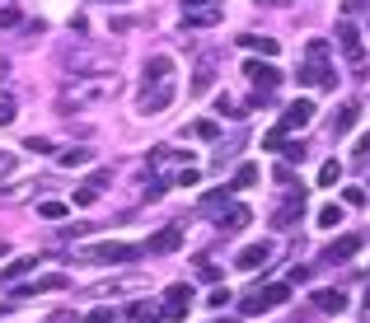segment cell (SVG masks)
Returning <instances> with one entry per match:
<instances>
[{
    "mask_svg": "<svg viewBox=\"0 0 370 323\" xmlns=\"http://www.w3.org/2000/svg\"><path fill=\"white\" fill-rule=\"evenodd\" d=\"M169 104H174V56H150V66H146L141 112H146V117H159Z\"/></svg>",
    "mask_w": 370,
    "mask_h": 323,
    "instance_id": "obj_1",
    "label": "cell"
},
{
    "mask_svg": "<svg viewBox=\"0 0 370 323\" xmlns=\"http://www.w3.org/2000/svg\"><path fill=\"white\" fill-rule=\"evenodd\" d=\"M300 84H310V89H328V84H333V66H328V38H314V43L305 47Z\"/></svg>",
    "mask_w": 370,
    "mask_h": 323,
    "instance_id": "obj_2",
    "label": "cell"
},
{
    "mask_svg": "<svg viewBox=\"0 0 370 323\" xmlns=\"http://www.w3.org/2000/svg\"><path fill=\"white\" fill-rule=\"evenodd\" d=\"M244 75L253 80V104H267L277 94V84H281V71L272 61H244Z\"/></svg>",
    "mask_w": 370,
    "mask_h": 323,
    "instance_id": "obj_3",
    "label": "cell"
},
{
    "mask_svg": "<svg viewBox=\"0 0 370 323\" xmlns=\"http://www.w3.org/2000/svg\"><path fill=\"white\" fill-rule=\"evenodd\" d=\"M220 19H225V0H183L187 28H216Z\"/></svg>",
    "mask_w": 370,
    "mask_h": 323,
    "instance_id": "obj_4",
    "label": "cell"
},
{
    "mask_svg": "<svg viewBox=\"0 0 370 323\" xmlns=\"http://www.w3.org/2000/svg\"><path fill=\"white\" fill-rule=\"evenodd\" d=\"M286 300H291V286H286V281H272V286H258L239 309H244V314H267V309H277V304H286Z\"/></svg>",
    "mask_w": 370,
    "mask_h": 323,
    "instance_id": "obj_5",
    "label": "cell"
},
{
    "mask_svg": "<svg viewBox=\"0 0 370 323\" xmlns=\"http://www.w3.org/2000/svg\"><path fill=\"white\" fill-rule=\"evenodd\" d=\"M141 253H146V243H117V239L89 243V248H84L89 263H132V258H141Z\"/></svg>",
    "mask_w": 370,
    "mask_h": 323,
    "instance_id": "obj_6",
    "label": "cell"
},
{
    "mask_svg": "<svg viewBox=\"0 0 370 323\" xmlns=\"http://www.w3.org/2000/svg\"><path fill=\"white\" fill-rule=\"evenodd\" d=\"M159 309H164V323H183L187 309H192V286H183V281H178V286H169Z\"/></svg>",
    "mask_w": 370,
    "mask_h": 323,
    "instance_id": "obj_7",
    "label": "cell"
},
{
    "mask_svg": "<svg viewBox=\"0 0 370 323\" xmlns=\"http://www.w3.org/2000/svg\"><path fill=\"white\" fill-rule=\"evenodd\" d=\"M338 47H343V56L351 61V66H361V61H366V43H361V28L351 24V19H343V24H338Z\"/></svg>",
    "mask_w": 370,
    "mask_h": 323,
    "instance_id": "obj_8",
    "label": "cell"
},
{
    "mask_svg": "<svg viewBox=\"0 0 370 323\" xmlns=\"http://www.w3.org/2000/svg\"><path fill=\"white\" fill-rule=\"evenodd\" d=\"M310 122H314V104H310V99H295V104L281 112V132H305Z\"/></svg>",
    "mask_w": 370,
    "mask_h": 323,
    "instance_id": "obj_9",
    "label": "cell"
},
{
    "mask_svg": "<svg viewBox=\"0 0 370 323\" xmlns=\"http://www.w3.org/2000/svg\"><path fill=\"white\" fill-rule=\"evenodd\" d=\"M267 263H272V243H248V248H239V258H235L239 272H258Z\"/></svg>",
    "mask_w": 370,
    "mask_h": 323,
    "instance_id": "obj_10",
    "label": "cell"
},
{
    "mask_svg": "<svg viewBox=\"0 0 370 323\" xmlns=\"http://www.w3.org/2000/svg\"><path fill=\"white\" fill-rule=\"evenodd\" d=\"M187 155L183 150H169V145H159V150H150V155H146V169H187Z\"/></svg>",
    "mask_w": 370,
    "mask_h": 323,
    "instance_id": "obj_11",
    "label": "cell"
},
{
    "mask_svg": "<svg viewBox=\"0 0 370 323\" xmlns=\"http://www.w3.org/2000/svg\"><path fill=\"white\" fill-rule=\"evenodd\" d=\"M244 225H248V206H230V202H225L220 215H216V230H220V235H235Z\"/></svg>",
    "mask_w": 370,
    "mask_h": 323,
    "instance_id": "obj_12",
    "label": "cell"
},
{
    "mask_svg": "<svg viewBox=\"0 0 370 323\" xmlns=\"http://www.w3.org/2000/svg\"><path fill=\"white\" fill-rule=\"evenodd\" d=\"M356 253H361V235H343L338 243L323 248V263H347V258H356Z\"/></svg>",
    "mask_w": 370,
    "mask_h": 323,
    "instance_id": "obj_13",
    "label": "cell"
},
{
    "mask_svg": "<svg viewBox=\"0 0 370 323\" xmlns=\"http://www.w3.org/2000/svg\"><path fill=\"white\" fill-rule=\"evenodd\" d=\"M43 291H66V276L52 272V276H38L33 286H14V300H33V296H43Z\"/></svg>",
    "mask_w": 370,
    "mask_h": 323,
    "instance_id": "obj_14",
    "label": "cell"
},
{
    "mask_svg": "<svg viewBox=\"0 0 370 323\" xmlns=\"http://www.w3.org/2000/svg\"><path fill=\"white\" fill-rule=\"evenodd\" d=\"M178 243H183V230H178V225H164V230H159L155 239L146 243V253H174Z\"/></svg>",
    "mask_w": 370,
    "mask_h": 323,
    "instance_id": "obj_15",
    "label": "cell"
},
{
    "mask_svg": "<svg viewBox=\"0 0 370 323\" xmlns=\"http://www.w3.org/2000/svg\"><path fill=\"white\" fill-rule=\"evenodd\" d=\"M314 304H319V314H343L347 296L343 291H333V286H323V291H314Z\"/></svg>",
    "mask_w": 370,
    "mask_h": 323,
    "instance_id": "obj_16",
    "label": "cell"
},
{
    "mask_svg": "<svg viewBox=\"0 0 370 323\" xmlns=\"http://www.w3.org/2000/svg\"><path fill=\"white\" fill-rule=\"evenodd\" d=\"M351 127H356V104H343L333 117H328V132H333V136H347Z\"/></svg>",
    "mask_w": 370,
    "mask_h": 323,
    "instance_id": "obj_17",
    "label": "cell"
},
{
    "mask_svg": "<svg viewBox=\"0 0 370 323\" xmlns=\"http://www.w3.org/2000/svg\"><path fill=\"white\" fill-rule=\"evenodd\" d=\"M300 215H305V188H300V192H291V202H286L281 211L272 215V220H277V225L286 230V225H291V220H300Z\"/></svg>",
    "mask_w": 370,
    "mask_h": 323,
    "instance_id": "obj_18",
    "label": "cell"
},
{
    "mask_svg": "<svg viewBox=\"0 0 370 323\" xmlns=\"http://www.w3.org/2000/svg\"><path fill=\"white\" fill-rule=\"evenodd\" d=\"M239 47H248V52H263L267 61L281 52V43H277V38H258V33H244V38H239Z\"/></svg>",
    "mask_w": 370,
    "mask_h": 323,
    "instance_id": "obj_19",
    "label": "cell"
},
{
    "mask_svg": "<svg viewBox=\"0 0 370 323\" xmlns=\"http://www.w3.org/2000/svg\"><path fill=\"white\" fill-rule=\"evenodd\" d=\"M33 267H38V258H14L10 267H0V281H5V286H14V281H19V276H28Z\"/></svg>",
    "mask_w": 370,
    "mask_h": 323,
    "instance_id": "obj_20",
    "label": "cell"
},
{
    "mask_svg": "<svg viewBox=\"0 0 370 323\" xmlns=\"http://www.w3.org/2000/svg\"><path fill=\"white\" fill-rule=\"evenodd\" d=\"M258 174H263L258 164H239V169H235V183H230V188H253V183H258Z\"/></svg>",
    "mask_w": 370,
    "mask_h": 323,
    "instance_id": "obj_21",
    "label": "cell"
},
{
    "mask_svg": "<svg viewBox=\"0 0 370 323\" xmlns=\"http://www.w3.org/2000/svg\"><path fill=\"white\" fill-rule=\"evenodd\" d=\"M132 319L136 323H164V309H159V304H136Z\"/></svg>",
    "mask_w": 370,
    "mask_h": 323,
    "instance_id": "obj_22",
    "label": "cell"
},
{
    "mask_svg": "<svg viewBox=\"0 0 370 323\" xmlns=\"http://www.w3.org/2000/svg\"><path fill=\"white\" fill-rule=\"evenodd\" d=\"M319 225H328V230H338V225H343V206H338V202H328V206H319Z\"/></svg>",
    "mask_w": 370,
    "mask_h": 323,
    "instance_id": "obj_23",
    "label": "cell"
},
{
    "mask_svg": "<svg viewBox=\"0 0 370 323\" xmlns=\"http://www.w3.org/2000/svg\"><path fill=\"white\" fill-rule=\"evenodd\" d=\"M338 178H343V164H338V160H328L323 169H319V188H333Z\"/></svg>",
    "mask_w": 370,
    "mask_h": 323,
    "instance_id": "obj_24",
    "label": "cell"
},
{
    "mask_svg": "<svg viewBox=\"0 0 370 323\" xmlns=\"http://www.w3.org/2000/svg\"><path fill=\"white\" fill-rule=\"evenodd\" d=\"M89 160H94L89 150H66V155H61V169H84Z\"/></svg>",
    "mask_w": 370,
    "mask_h": 323,
    "instance_id": "obj_25",
    "label": "cell"
},
{
    "mask_svg": "<svg viewBox=\"0 0 370 323\" xmlns=\"http://www.w3.org/2000/svg\"><path fill=\"white\" fill-rule=\"evenodd\" d=\"M211 56H207V61H202V66H197V80H192V89H197V94H202V89H211Z\"/></svg>",
    "mask_w": 370,
    "mask_h": 323,
    "instance_id": "obj_26",
    "label": "cell"
},
{
    "mask_svg": "<svg viewBox=\"0 0 370 323\" xmlns=\"http://www.w3.org/2000/svg\"><path fill=\"white\" fill-rule=\"evenodd\" d=\"M192 136H202V141H216V136H220V122H211V117H202V122L192 127Z\"/></svg>",
    "mask_w": 370,
    "mask_h": 323,
    "instance_id": "obj_27",
    "label": "cell"
},
{
    "mask_svg": "<svg viewBox=\"0 0 370 323\" xmlns=\"http://www.w3.org/2000/svg\"><path fill=\"white\" fill-rule=\"evenodd\" d=\"M225 202H230V188L225 192H207V197H202V211H220Z\"/></svg>",
    "mask_w": 370,
    "mask_h": 323,
    "instance_id": "obj_28",
    "label": "cell"
},
{
    "mask_svg": "<svg viewBox=\"0 0 370 323\" xmlns=\"http://www.w3.org/2000/svg\"><path fill=\"white\" fill-rule=\"evenodd\" d=\"M216 112H220V117H244V112H239V104L230 99V94H220V99H216Z\"/></svg>",
    "mask_w": 370,
    "mask_h": 323,
    "instance_id": "obj_29",
    "label": "cell"
},
{
    "mask_svg": "<svg viewBox=\"0 0 370 323\" xmlns=\"http://www.w3.org/2000/svg\"><path fill=\"white\" fill-rule=\"evenodd\" d=\"M38 215H43V220H61V215H66V202H43Z\"/></svg>",
    "mask_w": 370,
    "mask_h": 323,
    "instance_id": "obj_30",
    "label": "cell"
},
{
    "mask_svg": "<svg viewBox=\"0 0 370 323\" xmlns=\"http://www.w3.org/2000/svg\"><path fill=\"white\" fill-rule=\"evenodd\" d=\"M14 117H19V112H14V99H10V94H0V127H10Z\"/></svg>",
    "mask_w": 370,
    "mask_h": 323,
    "instance_id": "obj_31",
    "label": "cell"
},
{
    "mask_svg": "<svg viewBox=\"0 0 370 323\" xmlns=\"http://www.w3.org/2000/svg\"><path fill=\"white\" fill-rule=\"evenodd\" d=\"M281 155H286V164H300V160H305V145H300V141H286Z\"/></svg>",
    "mask_w": 370,
    "mask_h": 323,
    "instance_id": "obj_32",
    "label": "cell"
},
{
    "mask_svg": "<svg viewBox=\"0 0 370 323\" xmlns=\"http://www.w3.org/2000/svg\"><path fill=\"white\" fill-rule=\"evenodd\" d=\"M24 150H33V155H47V150H52V141H47V136H28Z\"/></svg>",
    "mask_w": 370,
    "mask_h": 323,
    "instance_id": "obj_33",
    "label": "cell"
},
{
    "mask_svg": "<svg viewBox=\"0 0 370 323\" xmlns=\"http://www.w3.org/2000/svg\"><path fill=\"white\" fill-rule=\"evenodd\" d=\"M281 145H286V132H281V127L263 136V150H281Z\"/></svg>",
    "mask_w": 370,
    "mask_h": 323,
    "instance_id": "obj_34",
    "label": "cell"
},
{
    "mask_svg": "<svg viewBox=\"0 0 370 323\" xmlns=\"http://www.w3.org/2000/svg\"><path fill=\"white\" fill-rule=\"evenodd\" d=\"M19 24V10L14 5H0V28H14Z\"/></svg>",
    "mask_w": 370,
    "mask_h": 323,
    "instance_id": "obj_35",
    "label": "cell"
},
{
    "mask_svg": "<svg viewBox=\"0 0 370 323\" xmlns=\"http://www.w3.org/2000/svg\"><path fill=\"white\" fill-rule=\"evenodd\" d=\"M94 202H99V192H94V188H80L76 192V206H94Z\"/></svg>",
    "mask_w": 370,
    "mask_h": 323,
    "instance_id": "obj_36",
    "label": "cell"
},
{
    "mask_svg": "<svg viewBox=\"0 0 370 323\" xmlns=\"http://www.w3.org/2000/svg\"><path fill=\"white\" fill-rule=\"evenodd\" d=\"M225 300H235V296H230V291L220 286V291H211V300H207V304H211V309H225Z\"/></svg>",
    "mask_w": 370,
    "mask_h": 323,
    "instance_id": "obj_37",
    "label": "cell"
},
{
    "mask_svg": "<svg viewBox=\"0 0 370 323\" xmlns=\"http://www.w3.org/2000/svg\"><path fill=\"white\" fill-rule=\"evenodd\" d=\"M84 323H113V309L99 304V309H89V319H84Z\"/></svg>",
    "mask_w": 370,
    "mask_h": 323,
    "instance_id": "obj_38",
    "label": "cell"
},
{
    "mask_svg": "<svg viewBox=\"0 0 370 323\" xmlns=\"http://www.w3.org/2000/svg\"><path fill=\"white\" fill-rule=\"evenodd\" d=\"M366 202V188H347V206H361Z\"/></svg>",
    "mask_w": 370,
    "mask_h": 323,
    "instance_id": "obj_39",
    "label": "cell"
},
{
    "mask_svg": "<svg viewBox=\"0 0 370 323\" xmlns=\"http://www.w3.org/2000/svg\"><path fill=\"white\" fill-rule=\"evenodd\" d=\"M356 160H370V132L356 141Z\"/></svg>",
    "mask_w": 370,
    "mask_h": 323,
    "instance_id": "obj_40",
    "label": "cell"
},
{
    "mask_svg": "<svg viewBox=\"0 0 370 323\" xmlns=\"http://www.w3.org/2000/svg\"><path fill=\"white\" fill-rule=\"evenodd\" d=\"M10 169H14V155H10V150H0V178H5Z\"/></svg>",
    "mask_w": 370,
    "mask_h": 323,
    "instance_id": "obj_41",
    "label": "cell"
},
{
    "mask_svg": "<svg viewBox=\"0 0 370 323\" xmlns=\"http://www.w3.org/2000/svg\"><path fill=\"white\" fill-rule=\"evenodd\" d=\"M366 10V0H347V14H361Z\"/></svg>",
    "mask_w": 370,
    "mask_h": 323,
    "instance_id": "obj_42",
    "label": "cell"
},
{
    "mask_svg": "<svg viewBox=\"0 0 370 323\" xmlns=\"http://www.w3.org/2000/svg\"><path fill=\"white\" fill-rule=\"evenodd\" d=\"M258 5H277V0H258Z\"/></svg>",
    "mask_w": 370,
    "mask_h": 323,
    "instance_id": "obj_43",
    "label": "cell"
},
{
    "mask_svg": "<svg viewBox=\"0 0 370 323\" xmlns=\"http://www.w3.org/2000/svg\"><path fill=\"white\" fill-rule=\"evenodd\" d=\"M216 323H230V319H216Z\"/></svg>",
    "mask_w": 370,
    "mask_h": 323,
    "instance_id": "obj_44",
    "label": "cell"
},
{
    "mask_svg": "<svg viewBox=\"0 0 370 323\" xmlns=\"http://www.w3.org/2000/svg\"><path fill=\"white\" fill-rule=\"evenodd\" d=\"M366 304H370V291H366Z\"/></svg>",
    "mask_w": 370,
    "mask_h": 323,
    "instance_id": "obj_45",
    "label": "cell"
}]
</instances>
